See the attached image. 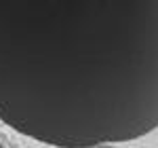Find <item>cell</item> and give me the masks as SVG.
<instances>
[]
</instances>
